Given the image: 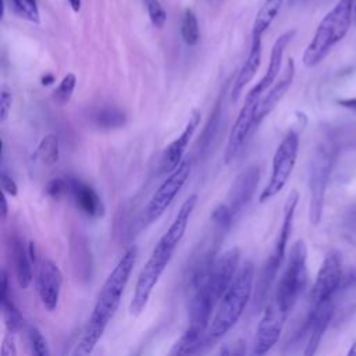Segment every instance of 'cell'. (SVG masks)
<instances>
[{
    "label": "cell",
    "instance_id": "1",
    "mask_svg": "<svg viewBox=\"0 0 356 356\" xmlns=\"http://www.w3.org/2000/svg\"><path fill=\"white\" fill-rule=\"evenodd\" d=\"M136 246H131L129 249H127L113 271L108 274L106 282L100 289L83 335L76 345V349L74 352L75 355L90 353L97 341L102 338L108 321L120 306L121 296L136 261Z\"/></svg>",
    "mask_w": 356,
    "mask_h": 356
},
{
    "label": "cell",
    "instance_id": "2",
    "mask_svg": "<svg viewBox=\"0 0 356 356\" xmlns=\"http://www.w3.org/2000/svg\"><path fill=\"white\" fill-rule=\"evenodd\" d=\"M254 281V266L245 261L236 271L231 285L218 302L216 314L207 330V343L225 335L241 318L248 302L250 300Z\"/></svg>",
    "mask_w": 356,
    "mask_h": 356
},
{
    "label": "cell",
    "instance_id": "3",
    "mask_svg": "<svg viewBox=\"0 0 356 356\" xmlns=\"http://www.w3.org/2000/svg\"><path fill=\"white\" fill-rule=\"evenodd\" d=\"M355 4L356 0H338L337 4L323 17L310 43L303 51L302 61L306 67L320 64L330 50L346 36L350 28Z\"/></svg>",
    "mask_w": 356,
    "mask_h": 356
},
{
    "label": "cell",
    "instance_id": "4",
    "mask_svg": "<svg viewBox=\"0 0 356 356\" xmlns=\"http://www.w3.org/2000/svg\"><path fill=\"white\" fill-rule=\"evenodd\" d=\"M299 202V192L296 189H292L285 200L284 204V216H282V222L280 227V231L277 234L273 250L267 260L264 261L257 281H256V292H254V299L259 302H264L267 298V293L270 291V286L273 281L275 280L277 271L284 260L286 245L291 236L292 231V224H293V217H295V210Z\"/></svg>",
    "mask_w": 356,
    "mask_h": 356
},
{
    "label": "cell",
    "instance_id": "5",
    "mask_svg": "<svg viewBox=\"0 0 356 356\" xmlns=\"http://www.w3.org/2000/svg\"><path fill=\"white\" fill-rule=\"evenodd\" d=\"M307 248L303 239H298L291 250L286 267L278 281L274 300L285 312L291 313L307 284Z\"/></svg>",
    "mask_w": 356,
    "mask_h": 356
},
{
    "label": "cell",
    "instance_id": "6",
    "mask_svg": "<svg viewBox=\"0 0 356 356\" xmlns=\"http://www.w3.org/2000/svg\"><path fill=\"white\" fill-rule=\"evenodd\" d=\"M335 163V147L330 142L320 143L310 161L309 168V191H310V204H309V220L312 225H318L323 217L325 192L328 181Z\"/></svg>",
    "mask_w": 356,
    "mask_h": 356
},
{
    "label": "cell",
    "instance_id": "7",
    "mask_svg": "<svg viewBox=\"0 0 356 356\" xmlns=\"http://www.w3.org/2000/svg\"><path fill=\"white\" fill-rule=\"evenodd\" d=\"M299 150V132L296 129H289L288 134L284 136L278 147L275 149L271 165V175L270 181L266 188L261 191L259 196V202L264 203L274 197L288 182Z\"/></svg>",
    "mask_w": 356,
    "mask_h": 356
},
{
    "label": "cell",
    "instance_id": "8",
    "mask_svg": "<svg viewBox=\"0 0 356 356\" xmlns=\"http://www.w3.org/2000/svg\"><path fill=\"white\" fill-rule=\"evenodd\" d=\"M172 253L153 249L149 260L139 273L132 300L129 303V313L132 316H139L147 305V300L152 295L153 288L159 282V278L164 273L167 264L170 263Z\"/></svg>",
    "mask_w": 356,
    "mask_h": 356
},
{
    "label": "cell",
    "instance_id": "9",
    "mask_svg": "<svg viewBox=\"0 0 356 356\" xmlns=\"http://www.w3.org/2000/svg\"><path fill=\"white\" fill-rule=\"evenodd\" d=\"M241 250L238 248H231L225 250L217 260H214L206 274V277L196 284L203 285L216 305L220 302L228 286L231 285L239 266Z\"/></svg>",
    "mask_w": 356,
    "mask_h": 356
},
{
    "label": "cell",
    "instance_id": "10",
    "mask_svg": "<svg viewBox=\"0 0 356 356\" xmlns=\"http://www.w3.org/2000/svg\"><path fill=\"white\" fill-rule=\"evenodd\" d=\"M191 163L189 160H182L179 165L170 172V175L163 181V184L153 193L145 209V221L147 224L160 218V216L167 210L170 203L174 200L177 193L181 191L186 179L189 178Z\"/></svg>",
    "mask_w": 356,
    "mask_h": 356
},
{
    "label": "cell",
    "instance_id": "11",
    "mask_svg": "<svg viewBox=\"0 0 356 356\" xmlns=\"http://www.w3.org/2000/svg\"><path fill=\"white\" fill-rule=\"evenodd\" d=\"M342 281V261L338 250H330L324 256L316 281L310 291V307L332 300Z\"/></svg>",
    "mask_w": 356,
    "mask_h": 356
},
{
    "label": "cell",
    "instance_id": "12",
    "mask_svg": "<svg viewBox=\"0 0 356 356\" xmlns=\"http://www.w3.org/2000/svg\"><path fill=\"white\" fill-rule=\"evenodd\" d=\"M286 317L288 313H285L274 299L267 305L256 330L253 342L254 355H264L277 343Z\"/></svg>",
    "mask_w": 356,
    "mask_h": 356
},
{
    "label": "cell",
    "instance_id": "13",
    "mask_svg": "<svg viewBox=\"0 0 356 356\" xmlns=\"http://www.w3.org/2000/svg\"><path fill=\"white\" fill-rule=\"evenodd\" d=\"M260 99L261 96H256L248 92L245 103L232 125V129L227 142L225 154H224L225 163H229L231 160H234L238 156V153L242 150L250 129L254 127V113Z\"/></svg>",
    "mask_w": 356,
    "mask_h": 356
},
{
    "label": "cell",
    "instance_id": "14",
    "mask_svg": "<svg viewBox=\"0 0 356 356\" xmlns=\"http://www.w3.org/2000/svg\"><path fill=\"white\" fill-rule=\"evenodd\" d=\"M332 316H334L332 300L310 307L307 318L299 332V339H302L305 345L303 355L310 356L316 353Z\"/></svg>",
    "mask_w": 356,
    "mask_h": 356
},
{
    "label": "cell",
    "instance_id": "15",
    "mask_svg": "<svg viewBox=\"0 0 356 356\" xmlns=\"http://www.w3.org/2000/svg\"><path fill=\"white\" fill-rule=\"evenodd\" d=\"M36 284H38V293L42 305L49 312H53L57 307L60 291L63 285V274L58 266L53 260L43 259L40 261Z\"/></svg>",
    "mask_w": 356,
    "mask_h": 356
},
{
    "label": "cell",
    "instance_id": "16",
    "mask_svg": "<svg viewBox=\"0 0 356 356\" xmlns=\"http://www.w3.org/2000/svg\"><path fill=\"white\" fill-rule=\"evenodd\" d=\"M260 178V170L257 165H249L246 170L238 174L235 181L231 185V189L227 196V206L232 216L239 214L243 207L252 199Z\"/></svg>",
    "mask_w": 356,
    "mask_h": 356
},
{
    "label": "cell",
    "instance_id": "17",
    "mask_svg": "<svg viewBox=\"0 0 356 356\" xmlns=\"http://www.w3.org/2000/svg\"><path fill=\"white\" fill-rule=\"evenodd\" d=\"M296 35L295 29H289L286 32H284L282 35H280L270 51V60H268V67L266 74L261 76V79L249 90V93L256 95V96H261L267 89L271 88V85L275 82L280 70H281V64H282V56L284 51L286 49V46L291 43V40L293 39V36Z\"/></svg>",
    "mask_w": 356,
    "mask_h": 356
},
{
    "label": "cell",
    "instance_id": "18",
    "mask_svg": "<svg viewBox=\"0 0 356 356\" xmlns=\"http://www.w3.org/2000/svg\"><path fill=\"white\" fill-rule=\"evenodd\" d=\"M196 203H197V195H191L182 203V206L179 207V210H178L174 221H172V224L170 225V228L165 231V234L160 238V241L154 246L156 249L174 254L178 243L181 242V239H182V236L186 231L189 217H191Z\"/></svg>",
    "mask_w": 356,
    "mask_h": 356
},
{
    "label": "cell",
    "instance_id": "19",
    "mask_svg": "<svg viewBox=\"0 0 356 356\" xmlns=\"http://www.w3.org/2000/svg\"><path fill=\"white\" fill-rule=\"evenodd\" d=\"M293 78H295V63H293V58H289L280 79L274 85H271L268 93H266V96L260 99L254 113V125L260 124L263 118L268 115L274 110V107L281 102V99L285 96V93L291 88Z\"/></svg>",
    "mask_w": 356,
    "mask_h": 356
},
{
    "label": "cell",
    "instance_id": "20",
    "mask_svg": "<svg viewBox=\"0 0 356 356\" xmlns=\"http://www.w3.org/2000/svg\"><path fill=\"white\" fill-rule=\"evenodd\" d=\"M200 118H202L200 111L193 110L181 135L167 146V149L164 150L163 163H161L164 172H171L179 165V163L182 161V156L189 145V140L200 124Z\"/></svg>",
    "mask_w": 356,
    "mask_h": 356
},
{
    "label": "cell",
    "instance_id": "21",
    "mask_svg": "<svg viewBox=\"0 0 356 356\" xmlns=\"http://www.w3.org/2000/svg\"><path fill=\"white\" fill-rule=\"evenodd\" d=\"M70 256L75 275L81 281H89L93 271V259L86 235L81 231H74L70 236Z\"/></svg>",
    "mask_w": 356,
    "mask_h": 356
},
{
    "label": "cell",
    "instance_id": "22",
    "mask_svg": "<svg viewBox=\"0 0 356 356\" xmlns=\"http://www.w3.org/2000/svg\"><path fill=\"white\" fill-rule=\"evenodd\" d=\"M68 196L72 199L75 206L86 216L93 218L104 216V204L96 191L74 177H71Z\"/></svg>",
    "mask_w": 356,
    "mask_h": 356
},
{
    "label": "cell",
    "instance_id": "23",
    "mask_svg": "<svg viewBox=\"0 0 356 356\" xmlns=\"http://www.w3.org/2000/svg\"><path fill=\"white\" fill-rule=\"evenodd\" d=\"M260 63H261V38H252V44H250L248 58L243 63L242 68L239 70V72L234 81V85H232V90H231L232 102H236L239 99L243 88L256 75V72L260 67Z\"/></svg>",
    "mask_w": 356,
    "mask_h": 356
},
{
    "label": "cell",
    "instance_id": "24",
    "mask_svg": "<svg viewBox=\"0 0 356 356\" xmlns=\"http://www.w3.org/2000/svg\"><path fill=\"white\" fill-rule=\"evenodd\" d=\"M0 293H1L0 295L1 314H3V320L6 323V327L8 328L10 332H17L25 325V318L11 299L8 275L4 268L1 270V277H0Z\"/></svg>",
    "mask_w": 356,
    "mask_h": 356
},
{
    "label": "cell",
    "instance_id": "25",
    "mask_svg": "<svg viewBox=\"0 0 356 356\" xmlns=\"http://www.w3.org/2000/svg\"><path fill=\"white\" fill-rule=\"evenodd\" d=\"M11 259L15 270L17 281L21 288H28L32 282V260L28 249H25L22 239L18 236L11 241Z\"/></svg>",
    "mask_w": 356,
    "mask_h": 356
},
{
    "label": "cell",
    "instance_id": "26",
    "mask_svg": "<svg viewBox=\"0 0 356 356\" xmlns=\"http://www.w3.org/2000/svg\"><path fill=\"white\" fill-rule=\"evenodd\" d=\"M284 0H264L260 10L256 14L253 28H252V38H261L263 33L270 28L275 17L278 15Z\"/></svg>",
    "mask_w": 356,
    "mask_h": 356
},
{
    "label": "cell",
    "instance_id": "27",
    "mask_svg": "<svg viewBox=\"0 0 356 356\" xmlns=\"http://www.w3.org/2000/svg\"><path fill=\"white\" fill-rule=\"evenodd\" d=\"M127 114L124 110L114 106H104L92 113V121L96 127L103 129H113L125 125Z\"/></svg>",
    "mask_w": 356,
    "mask_h": 356
},
{
    "label": "cell",
    "instance_id": "28",
    "mask_svg": "<svg viewBox=\"0 0 356 356\" xmlns=\"http://www.w3.org/2000/svg\"><path fill=\"white\" fill-rule=\"evenodd\" d=\"M33 159L39 160L42 164L50 167L58 160V140L54 134L46 135L38 145Z\"/></svg>",
    "mask_w": 356,
    "mask_h": 356
},
{
    "label": "cell",
    "instance_id": "29",
    "mask_svg": "<svg viewBox=\"0 0 356 356\" xmlns=\"http://www.w3.org/2000/svg\"><path fill=\"white\" fill-rule=\"evenodd\" d=\"M181 36L188 46H195L199 42V24L195 13L191 8H186L184 13L181 22Z\"/></svg>",
    "mask_w": 356,
    "mask_h": 356
},
{
    "label": "cell",
    "instance_id": "30",
    "mask_svg": "<svg viewBox=\"0 0 356 356\" xmlns=\"http://www.w3.org/2000/svg\"><path fill=\"white\" fill-rule=\"evenodd\" d=\"M75 85H76V76L72 72L67 74L53 92L54 102L58 104H67L74 93Z\"/></svg>",
    "mask_w": 356,
    "mask_h": 356
},
{
    "label": "cell",
    "instance_id": "31",
    "mask_svg": "<svg viewBox=\"0 0 356 356\" xmlns=\"http://www.w3.org/2000/svg\"><path fill=\"white\" fill-rule=\"evenodd\" d=\"M70 184H71V177H56L47 182V185L44 186V192L51 199L58 200L68 196Z\"/></svg>",
    "mask_w": 356,
    "mask_h": 356
},
{
    "label": "cell",
    "instance_id": "32",
    "mask_svg": "<svg viewBox=\"0 0 356 356\" xmlns=\"http://www.w3.org/2000/svg\"><path fill=\"white\" fill-rule=\"evenodd\" d=\"M26 334H28V341H29L33 355H36V356H49L50 355L47 341L44 339V337L36 327L29 325Z\"/></svg>",
    "mask_w": 356,
    "mask_h": 356
},
{
    "label": "cell",
    "instance_id": "33",
    "mask_svg": "<svg viewBox=\"0 0 356 356\" xmlns=\"http://www.w3.org/2000/svg\"><path fill=\"white\" fill-rule=\"evenodd\" d=\"M13 4H14V8L17 10V13L22 18H25L31 22H35V24L39 22L40 15H39V8H38L36 0H13Z\"/></svg>",
    "mask_w": 356,
    "mask_h": 356
},
{
    "label": "cell",
    "instance_id": "34",
    "mask_svg": "<svg viewBox=\"0 0 356 356\" xmlns=\"http://www.w3.org/2000/svg\"><path fill=\"white\" fill-rule=\"evenodd\" d=\"M145 7L147 10L150 22L154 28H163L167 19V14L161 6V3L159 0H143Z\"/></svg>",
    "mask_w": 356,
    "mask_h": 356
},
{
    "label": "cell",
    "instance_id": "35",
    "mask_svg": "<svg viewBox=\"0 0 356 356\" xmlns=\"http://www.w3.org/2000/svg\"><path fill=\"white\" fill-rule=\"evenodd\" d=\"M220 115H221V100L217 102V104H216V107H214V110H213V113L209 118V122H207V125L203 131V135L200 138V140H202L200 147H206V146L210 145V140H211L214 132L217 131V127H218V122H220Z\"/></svg>",
    "mask_w": 356,
    "mask_h": 356
},
{
    "label": "cell",
    "instance_id": "36",
    "mask_svg": "<svg viewBox=\"0 0 356 356\" xmlns=\"http://www.w3.org/2000/svg\"><path fill=\"white\" fill-rule=\"evenodd\" d=\"M235 217L232 216V213L229 211V209H228V206L225 204V203H221V204H218L214 210H213V213H211V220L218 225V227H221V228H228L231 224H232V220H234Z\"/></svg>",
    "mask_w": 356,
    "mask_h": 356
},
{
    "label": "cell",
    "instance_id": "37",
    "mask_svg": "<svg viewBox=\"0 0 356 356\" xmlns=\"http://www.w3.org/2000/svg\"><path fill=\"white\" fill-rule=\"evenodd\" d=\"M11 104H13L11 93L6 88L1 89V93H0V120H1V122H4L7 120L10 110H11Z\"/></svg>",
    "mask_w": 356,
    "mask_h": 356
},
{
    "label": "cell",
    "instance_id": "38",
    "mask_svg": "<svg viewBox=\"0 0 356 356\" xmlns=\"http://www.w3.org/2000/svg\"><path fill=\"white\" fill-rule=\"evenodd\" d=\"M0 184H1V189L6 195L17 196L18 186H17L15 181L4 170H1V172H0Z\"/></svg>",
    "mask_w": 356,
    "mask_h": 356
},
{
    "label": "cell",
    "instance_id": "39",
    "mask_svg": "<svg viewBox=\"0 0 356 356\" xmlns=\"http://www.w3.org/2000/svg\"><path fill=\"white\" fill-rule=\"evenodd\" d=\"M15 355H17V349H15L14 339L11 337H6L1 345V356H15Z\"/></svg>",
    "mask_w": 356,
    "mask_h": 356
},
{
    "label": "cell",
    "instance_id": "40",
    "mask_svg": "<svg viewBox=\"0 0 356 356\" xmlns=\"http://www.w3.org/2000/svg\"><path fill=\"white\" fill-rule=\"evenodd\" d=\"M337 103H338L341 107H343V108H346V110H349V111H352V113H356V97L338 99Z\"/></svg>",
    "mask_w": 356,
    "mask_h": 356
},
{
    "label": "cell",
    "instance_id": "41",
    "mask_svg": "<svg viewBox=\"0 0 356 356\" xmlns=\"http://www.w3.org/2000/svg\"><path fill=\"white\" fill-rule=\"evenodd\" d=\"M7 213H8V207H7V197H6V193L3 192V196H1V222H6Z\"/></svg>",
    "mask_w": 356,
    "mask_h": 356
},
{
    "label": "cell",
    "instance_id": "42",
    "mask_svg": "<svg viewBox=\"0 0 356 356\" xmlns=\"http://www.w3.org/2000/svg\"><path fill=\"white\" fill-rule=\"evenodd\" d=\"M67 1H68V4L71 6V8H72L75 13L79 11V8H81V0H67Z\"/></svg>",
    "mask_w": 356,
    "mask_h": 356
},
{
    "label": "cell",
    "instance_id": "43",
    "mask_svg": "<svg viewBox=\"0 0 356 356\" xmlns=\"http://www.w3.org/2000/svg\"><path fill=\"white\" fill-rule=\"evenodd\" d=\"M54 82V76L53 75H46V76H43V79H42V83L43 85H50V83H53Z\"/></svg>",
    "mask_w": 356,
    "mask_h": 356
},
{
    "label": "cell",
    "instance_id": "44",
    "mask_svg": "<svg viewBox=\"0 0 356 356\" xmlns=\"http://www.w3.org/2000/svg\"><path fill=\"white\" fill-rule=\"evenodd\" d=\"M348 355H349V356H350V355H352V356H356V341H355V342L352 343V346L349 348Z\"/></svg>",
    "mask_w": 356,
    "mask_h": 356
},
{
    "label": "cell",
    "instance_id": "45",
    "mask_svg": "<svg viewBox=\"0 0 356 356\" xmlns=\"http://www.w3.org/2000/svg\"><path fill=\"white\" fill-rule=\"evenodd\" d=\"M350 216H352V218H355V220H356V206L352 209V211H350Z\"/></svg>",
    "mask_w": 356,
    "mask_h": 356
},
{
    "label": "cell",
    "instance_id": "46",
    "mask_svg": "<svg viewBox=\"0 0 356 356\" xmlns=\"http://www.w3.org/2000/svg\"><path fill=\"white\" fill-rule=\"evenodd\" d=\"M355 14H356V4H355Z\"/></svg>",
    "mask_w": 356,
    "mask_h": 356
}]
</instances>
